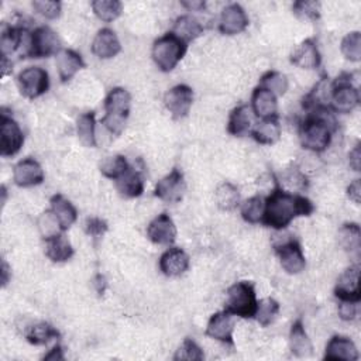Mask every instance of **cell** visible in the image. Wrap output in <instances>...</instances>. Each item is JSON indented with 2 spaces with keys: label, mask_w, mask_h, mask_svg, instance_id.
<instances>
[{
  "label": "cell",
  "mask_w": 361,
  "mask_h": 361,
  "mask_svg": "<svg viewBox=\"0 0 361 361\" xmlns=\"http://www.w3.org/2000/svg\"><path fill=\"white\" fill-rule=\"evenodd\" d=\"M313 212L314 206L306 196L293 195L276 185L265 197L261 223L271 228L282 230L296 217L310 216Z\"/></svg>",
  "instance_id": "obj_1"
},
{
  "label": "cell",
  "mask_w": 361,
  "mask_h": 361,
  "mask_svg": "<svg viewBox=\"0 0 361 361\" xmlns=\"http://www.w3.org/2000/svg\"><path fill=\"white\" fill-rule=\"evenodd\" d=\"M337 128L336 118L329 106H316L299 126V140L305 149L323 152L331 142Z\"/></svg>",
  "instance_id": "obj_2"
},
{
  "label": "cell",
  "mask_w": 361,
  "mask_h": 361,
  "mask_svg": "<svg viewBox=\"0 0 361 361\" xmlns=\"http://www.w3.org/2000/svg\"><path fill=\"white\" fill-rule=\"evenodd\" d=\"M131 94L124 87L111 89L104 99V116L100 123L116 137L120 135L126 127L130 114Z\"/></svg>",
  "instance_id": "obj_3"
},
{
  "label": "cell",
  "mask_w": 361,
  "mask_h": 361,
  "mask_svg": "<svg viewBox=\"0 0 361 361\" xmlns=\"http://www.w3.org/2000/svg\"><path fill=\"white\" fill-rule=\"evenodd\" d=\"M258 300L252 282L240 281L227 289L224 310L243 319H254Z\"/></svg>",
  "instance_id": "obj_4"
},
{
  "label": "cell",
  "mask_w": 361,
  "mask_h": 361,
  "mask_svg": "<svg viewBox=\"0 0 361 361\" xmlns=\"http://www.w3.org/2000/svg\"><path fill=\"white\" fill-rule=\"evenodd\" d=\"M186 49L188 44L169 31L154 41L151 56L159 71L171 72L185 56Z\"/></svg>",
  "instance_id": "obj_5"
},
{
  "label": "cell",
  "mask_w": 361,
  "mask_h": 361,
  "mask_svg": "<svg viewBox=\"0 0 361 361\" xmlns=\"http://www.w3.org/2000/svg\"><path fill=\"white\" fill-rule=\"evenodd\" d=\"M350 79V73H341L331 82L327 103L331 111L347 114L358 106L360 92Z\"/></svg>",
  "instance_id": "obj_6"
},
{
  "label": "cell",
  "mask_w": 361,
  "mask_h": 361,
  "mask_svg": "<svg viewBox=\"0 0 361 361\" xmlns=\"http://www.w3.org/2000/svg\"><path fill=\"white\" fill-rule=\"evenodd\" d=\"M20 93L27 99H37L48 92L49 75L41 66H28L17 75Z\"/></svg>",
  "instance_id": "obj_7"
},
{
  "label": "cell",
  "mask_w": 361,
  "mask_h": 361,
  "mask_svg": "<svg viewBox=\"0 0 361 361\" xmlns=\"http://www.w3.org/2000/svg\"><path fill=\"white\" fill-rule=\"evenodd\" d=\"M61 42L56 32L48 25H39L31 31L28 58H48L61 51Z\"/></svg>",
  "instance_id": "obj_8"
},
{
  "label": "cell",
  "mask_w": 361,
  "mask_h": 361,
  "mask_svg": "<svg viewBox=\"0 0 361 361\" xmlns=\"http://www.w3.org/2000/svg\"><path fill=\"white\" fill-rule=\"evenodd\" d=\"M24 144V134L18 123L7 116L0 113V154L1 157H14Z\"/></svg>",
  "instance_id": "obj_9"
},
{
  "label": "cell",
  "mask_w": 361,
  "mask_h": 361,
  "mask_svg": "<svg viewBox=\"0 0 361 361\" xmlns=\"http://www.w3.org/2000/svg\"><path fill=\"white\" fill-rule=\"evenodd\" d=\"M275 252L279 258V264L286 274L296 275L306 267V259L302 247L298 240L289 238L275 245Z\"/></svg>",
  "instance_id": "obj_10"
},
{
  "label": "cell",
  "mask_w": 361,
  "mask_h": 361,
  "mask_svg": "<svg viewBox=\"0 0 361 361\" xmlns=\"http://www.w3.org/2000/svg\"><path fill=\"white\" fill-rule=\"evenodd\" d=\"M193 103V90L185 83L175 85L164 94V104L176 120L188 116Z\"/></svg>",
  "instance_id": "obj_11"
},
{
  "label": "cell",
  "mask_w": 361,
  "mask_h": 361,
  "mask_svg": "<svg viewBox=\"0 0 361 361\" xmlns=\"http://www.w3.org/2000/svg\"><path fill=\"white\" fill-rule=\"evenodd\" d=\"M186 190V183L183 173L178 169L173 168L168 175H165L158 183L155 185L154 195L168 203H178L182 200L183 195Z\"/></svg>",
  "instance_id": "obj_12"
},
{
  "label": "cell",
  "mask_w": 361,
  "mask_h": 361,
  "mask_svg": "<svg viewBox=\"0 0 361 361\" xmlns=\"http://www.w3.org/2000/svg\"><path fill=\"white\" fill-rule=\"evenodd\" d=\"M248 27V17L245 10L238 3L227 4L219 20V30L224 35H235L243 32Z\"/></svg>",
  "instance_id": "obj_13"
},
{
  "label": "cell",
  "mask_w": 361,
  "mask_h": 361,
  "mask_svg": "<svg viewBox=\"0 0 361 361\" xmlns=\"http://www.w3.org/2000/svg\"><path fill=\"white\" fill-rule=\"evenodd\" d=\"M13 180L20 188L37 186L44 182V169L37 159L27 157L14 165Z\"/></svg>",
  "instance_id": "obj_14"
},
{
  "label": "cell",
  "mask_w": 361,
  "mask_h": 361,
  "mask_svg": "<svg viewBox=\"0 0 361 361\" xmlns=\"http://www.w3.org/2000/svg\"><path fill=\"white\" fill-rule=\"evenodd\" d=\"M334 296L338 300L360 302V267L358 264L348 267L337 279L334 286Z\"/></svg>",
  "instance_id": "obj_15"
},
{
  "label": "cell",
  "mask_w": 361,
  "mask_h": 361,
  "mask_svg": "<svg viewBox=\"0 0 361 361\" xmlns=\"http://www.w3.org/2000/svg\"><path fill=\"white\" fill-rule=\"evenodd\" d=\"M148 238L158 245H172L176 240V226L168 213H161L147 227Z\"/></svg>",
  "instance_id": "obj_16"
},
{
  "label": "cell",
  "mask_w": 361,
  "mask_h": 361,
  "mask_svg": "<svg viewBox=\"0 0 361 361\" xmlns=\"http://www.w3.org/2000/svg\"><path fill=\"white\" fill-rule=\"evenodd\" d=\"M206 336L214 338L220 343L233 345V333H234V322L233 314L226 310L217 312L210 316L206 326Z\"/></svg>",
  "instance_id": "obj_17"
},
{
  "label": "cell",
  "mask_w": 361,
  "mask_h": 361,
  "mask_svg": "<svg viewBox=\"0 0 361 361\" xmlns=\"http://www.w3.org/2000/svg\"><path fill=\"white\" fill-rule=\"evenodd\" d=\"M121 51V44L117 34L111 28H100L93 41H92V52L99 59H110L116 56Z\"/></svg>",
  "instance_id": "obj_18"
},
{
  "label": "cell",
  "mask_w": 361,
  "mask_h": 361,
  "mask_svg": "<svg viewBox=\"0 0 361 361\" xmlns=\"http://www.w3.org/2000/svg\"><path fill=\"white\" fill-rule=\"evenodd\" d=\"M189 268V255L179 247H171L159 257V269L166 276H180Z\"/></svg>",
  "instance_id": "obj_19"
},
{
  "label": "cell",
  "mask_w": 361,
  "mask_h": 361,
  "mask_svg": "<svg viewBox=\"0 0 361 361\" xmlns=\"http://www.w3.org/2000/svg\"><path fill=\"white\" fill-rule=\"evenodd\" d=\"M290 62L303 69H316L320 66L322 56L313 38L303 39L290 54Z\"/></svg>",
  "instance_id": "obj_20"
},
{
  "label": "cell",
  "mask_w": 361,
  "mask_h": 361,
  "mask_svg": "<svg viewBox=\"0 0 361 361\" xmlns=\"http://www.w3.org/2000/svg\"><path fill=\"white\" fill-rule=\"evenodd\" d=\"M360 357L354 341L345 336H333L324 350V360L357 361Z\"/></svg>",
  "instance_id": "obj_21"
},
{
  "label": "cell",
  "mask_w": 361,
  "mask_h": 361,
  "mask_svg": "<svg viewBox=\"0 0 361 361\" xmlns=\"http://www.w3.org/2000/svg\"><path fill=\"white\" fill-rule=\"evenodd\" d=\"M55 65H56L61 82L71 80L78 71L86 66L82 55L69 48H62L55 55Z\"/></svg>",
  "instance_id": "obj_22"
},
{
  "label": "cell",
  "mask_w": 361,
  "mask_h": 361,
  "mask_svg": "<svg viewBox=\"0 0 361 361\" xmlns=\"http://www.w3.org/2000/svg\"><path fill=\"white\" fill-rule=\"evenodd\" d=\"M254 116L262 118H271L278 117V102L276 96L271 93L269 90L257 86L251 96V104H250Z\"/></svg>",
  "instance_id": "obj_23"
},
{
  "label": "cell",
  "mask_w": 361,
  "mask_h": 361,
  "mask_svg": "<svg viewBox=\"0 0 361 361\" xmlns=\"http://www.w3.org/2000/svg\"><path fill=\"white\" fill-rule=\"evenodd\" d=\"M254 113L248 104H240L234 107L228 116L227 131L234 137H243L251 131Z\"/></svg>",
  "instance_id": "obj_24"
},
{
  "label": "cell",
  "mask_w": 361,
  "mask_h": 361,
  "mask_svg": "<svg viewBox=\"0 0 361 361\" xmlns=\"http://www.w3.org/2000/svg\"><path fill=\"white\" fill-rule=\"evenodd\" d=\"M44 243H45V255L52 262H65L71 259L73 255V247L68 240V237L63 234V231L44 238Z\"/></svg>",
  "instance_id": "obj_25"
},
{
  "label": "cell",
  "mask_w": 361,
  "mask_h": 361,
  "mask_svg": "<svg viewBox=\"0 0 361 361\" xmlns=\"http://www.w3.org/2000/svg\"><path fill=\"white\" fill-rule=\"evenodd\" d=\"M49 204H51V210L55 214V217L59 221V226L62 228V231L68 230L78 219V210L76 207L71 203V200H68L63 195L56 193L49 199Z\"/></svg>",
  "instance_id": "obj_26"
},
{
  "label": "cell",
  "mask_w": 361,
  "mask_h": 361,
  "mask_svg": "<svg viewBox=\"0 0 361 361\" xmlns=\"http://www.w3.org/2000/svg\"><path fill=\"white\" fill-rule=\"evenodd\" d=\"M289 350L295 357L303 358V357H309L312 354L313 345L312 341L305 330L303 322L300 319H298L296 322H293L290 331H289Z\"/></svg>",
  "instance_id": "obj_27"
},
{
  "label": "cell",
  "mask_w": 361,
  "mask_h": 361,
  "mask_svg": "<svg viewBox=\"0 0 361 361\" xmlns=\"http://www.w3.org/2000/svg\"><path fill=\"white\" fill-rule=\"evenodd\" d=\"M114 183H116L117 192L124 197H138L144 192L142 176L131 165L121 176H118L114 180Z\"/></svg>",
  "instance_id": "obj_28"
},
{
  "label": "cell",
  "mask_w": 361,
  "mask_h": 361,
  "mask_svg": "<svg viewBox=\"0 0 361 361\" xmlns=\"http://www.w3.org/2000/svg\"><path fill=\"white\" fill-rule=\"evenodd\" d=\"M172 32L179 37L182 41L189 44L190 41L196 39L203 34V25L190 14L179 16L172 27Z\"/></svg>",
  "instance_id": "obj_29"
},
{
  "label": "cell",
  "mask_w": 361,
  "mask_h": 361,
  "mask_svg": "<svg viewBox=\"0 0 361 361\" xmlns=\"http://www.w3.org/2000/svg\"><path fill=\"white\" fill-rule=\"evenodd\" d=\"M251 135L258 144H262V145H271L276 142L281 137V124L278 121V117L262 118L251 130Z\"/></svg>",
  "instance_id": "obj_30"
},
{
  "label": "cell",
  "mask_w": 361,
  "mask_h": 361,
  "mask_svg": "<svg viewBox=\"0 0 361 361\" xmlns=\"http://www.w3.org/2000/svg\"><path fill=\"white\" fill-rule=\"evenodd\" d=\"M24 336H25V340L30 344L44 345V344L49 343L51 340L58 338L59 337V331L52 324H49L47 322H38V323L30 326L25 330Z\"/></svg>",
  "instance_id": "obj_31"
},
{
  "label": "cell",
  "mask_w": 361,
  "mask_h": 361,
  "mask_svg": "<svg viewBox=\"0 0 361 361\" xmlns=\"http://www.w3.org/2000/svg\"><path fill=\"white\" fill-rule=\"evenodd\" d=\"M96 118L93 111L83 113L76 120V134L85 147H96Z\"/></svg>",
  "instance_id": "obj_32"
},
{
  "label": "cell",
  "mask_w": 361,
  "mask_h": 361,
  "mask_svg": "<svg viewBox=\"0 0 361 361\" xmlns=\"http://www.w3.org/2000/svg\"><path fill=\"white\" fill-rule=\"evenodd\" d=\"M341 248L347 252H358L361 245V230L357 223H344L337 233Z\"/></svg>",
  "instance_id": "obj_33"
},
{
  "label": "cell",
  "mask_w": 361,
  "mask_h": 361,
  "mask_svg": "<svg viewBox=\"0 0 361 361\" xmlns=\"http://www.w3.org/2000/svg\"><path fill=\"white\" fill-rule=\"evenodd\" d=\"M214 199H216L217 206L221 210L230 212V210H234L240 204V190L235 185H233L230 182H223L217 186Z\"/></svg>",
  "instance_id": "obj_34"
},
{
  "label": "cell",
  "mask_w": 361,
  "mask_h": 361,
  "mask_svg": "<svg viewBox=\"0 0 361 361\" xmlns=\"http://www.w3.org/2000/svg\"><path fill=\"white\" fill-rule=\"evenodd\" d=\"M92 10L99 20L104 23H111L117 17H120L123 11V4L118 0H94L92 1Z\"/></svg>",
  "instance_id": "obj_35"
},
{
  "label": "cell",
  "mask_w": 361,
  "mask_h": 361,
  "mask_svg": "<svg viewBox=\"0 0 361 361\" xmlns=\"http://www.w3.org/2000/svg\"><path fill=\"white\" fill-rule=\"evenodd\" d=\"M258 86L269 90L271 93H274L278 97V96H283L286 93L289 82L283 73H281L278 71H268L261 76Z\"/></svg>",
  "instance_id": "obj_36"
},
{
  "label": "cell",
  "mask_w": 361,
  "mask_h": 361,
  "mask_svg": "<svg viewBox=\"0 0 361 361\" xmlns=\"http://www.w3.org/2000/svg\"><path fill=\"white\" fill-rule=\"evenodd\" d=\"M99 168H100V172L103 176L116 180L118 176H121L130 168V164L127 162L126 157L117 154V155L106 157L100 162Z\"/></svg>",
  "instance_id": "obj_37"
},
{
  "label": "cell",
  "mask_w": 361,
  "mask_h": 361,
  "mask_svg": "<svg viewBox=\"0 0 361 361\" xmlns=\"http://www.w3.org/2000/svg\"><path fill=\"white\" fill-rule=\"evenodd\" d=\"M264 206H265V199L259 195L251 196L244 203L241 204V217L251 224L259 223L262 220L264 214Z\"/></svg>",
  "instance_id": "obj_38"
},
{
  "label": "cell",
  "mask_w": 361,
  "mask_h": 361,
  "mask_svg": "<svg viewBox=\"0 0 361 361\" xmlns=\"http://www.w3.org/2000/svg\"><path fill=\"white\" fill-rule=\"evenodd\" d=\"M279 312V303L274 298H264L258 302L254 319L262 326H269Z\"/></svg>",
  "instance_id": "obj_39"
},
{
  "label": "cell",
  "mask_w": 361,
  "mask_h": 361,
  "mask_svg": "<svg viewBox=\"0 0 361 361\" xmlns=\"http://www.w3.org/2000/svg\"><path fill=\"white\" fill-rule=\"evenodd\" d=\"M341 54L345 59L351 62H358L361 59V34L360 31L348 32L341 41Z\"/></svg>",
  "instance_id": "obj_40"
},
{
  "label": "cell",
  "mask_w": 361,
  "mask_h": 361,
  "mask_svg": "<svg viewBox=\"0 0 361 361\" xmlns=\"http://www.w3.org/2000/svg\"><path fill=\"white\" fill-rule=\"evenodd\" d=\"M204 358V353L203 350L197 345V343L193 338L186 337L182 344L179 345V348L176 350L173 360L179 361V360H185V361H202Z\"/></svg>",
  "instance_id": "obj_41"
},
{
  "label": "cell",
  "mask_w": 361,
  "mask_h": 361,
  "mask_svg": "<svg viewBox=\"0 0 361 361\" xmlns=\"http://www.w3.org/2000/svg\"><path fill=\"white\" fill-rule=\"evenodd\" d=\"M38 228H39V231L42 234V238H47V237H51L54 234L62 233L59 221H58V219L55 217V214L52 213L51 209L44 212L39 216V219H38Z\"/></svg>",
  "instance_id": "obj_42"
},
{
  "label": "cell",
  "mask_w": 361,
  "mask_h": 361,
  "mask_svg": "<svg viewBox=\"0 0 361 361\" xmlns=\"http://www.w3.org/2000/svg\"><path fill=\"white\" fill-rule=\"evenodd\" d=\"M32 8L48 20H55L62 13V4L55 0H34Z\"/></svg>",
  "instance_id": "obj_43"
},
{
  "label": "cell",
  "mask_w": 361,
  "mask_h": 361,
  "mask_svg": "<svg viewBox=\"0 0 361 361\" xmlns=\"http://www.w3.org/2000/svg\"><path fill=\"white\" fill-rule=\"evenodd\" d=\"M292 10L300 18L317 20L320 17V3L319 1H309V0L295 1L292 6Z\"/></svg>",
  "instance_id": "obj_44"
},
{
  "label": "cell",
  "mask_w": 361,
  "mask_h": 361,
  "mask_svg": "<svg viewBox=\"0 0 361 361\" xmlns=\"http://www.w3.org/2000/svg\"><path fill=\"white\" fill-rule=\"evenodd\" d=\"M85 231L93 237H102L107 231V223L100 217H89L85 221Z\"/></svg>",
  "instance_id": "obj_45"
},
{
  "label": "cell",
  "mask_w": 361,
  "mask_h": 361,
  "mask_svg": "<svg viewBox=\"0 0 361 361\" xmlns=\"http://www.w3.org/2000/svg\"><path fill=\"white\" fill-rule=\"evenodd\" d=\"M357 302H348V300H338V316L340 319L350 322L354 320L357 316Z\"/></svg>",
  "instance_id": "obj_46"
},
{
  "label": "cell",
  "mask_w": 361,
  "mask_h": 361,
  "mask_svg": "<svg viewBox=\"0 0 361 361\" xmlns=\"http://www.w3.org/2000/svg\"><path fill=\"white\" fill-rule=\"evenodd\" d=\"M347 196L350 197V200H353L354 203H360L361 199V180L360 179H354L348 188H347Z\"/></svg>",
  "instance_id": "obj_47"
},
{
  "label": "cell",
  "mask_w": 361,
  "mask_h": 361,
  "mask_svg": "<svg viewBox=\"0 0 361 361\" xmlns=\"http://www.w3.org/2000/svg\"><path fill=\"white\" fill-rule=\"evenodd\" d=\"M348 161H350V166L354 169V171H360V166H361V151H360V142L355 144V147L350 151L348 154Z\"/></svg>",
  "instance_id": "obj_48"
},
{
  "label": "cell",
  "mask_w": 361,
  "mask_h": 361,
  "mask_svg": "<svg viewBox=\"0 0 361 361\" xmlns=\"http://www.w3.org/2000/svg\"><path fill=\"white\" fill-rule=\"evenodd\" d=\"M63 353H62V347L61 344H55L45 355H44V360H48V361H58V360H63Z\"/></svg>",
  "instance_id": "obj_49"
},
{
  "label": "cell",
  "mask_w": 361,
  "mask_h": 361,
  "mask_svg": "<svg viewBox=\"0 0 361 361\" xmlns=\"http://www.w3.org/2000/svg\"><path fill=\"white\" fill-rule=\"evenodd\" d=\"M180 4H182L185 8L192 10V11H200V10H203L204 6H206V3L202 1V0H195V1H190V0L185 1V0H183V1H180Z\"/></svg>",
  "instance_id": "obj_50"
},
{
  "label": "cell",
  "mask_w": 361,
  "mask_h": 361,
  "mask_svg": "<svg viewBox=\"0 0 361 361\" xmlns=\"http://www.w3.org/2000/svg\"><path fill=\"white\" fill-rule=\"evenodd\" d=\"M11 71H13L11 61L7 56H1V73H3V76L11 73Z\"/></svg>",
  "instance_id": "obj_51"
},
{
  "label": "cell",
  "mask_w": 361,
  "mask_h": 361,
  "mask_svg": "<svg viewBox=\"0 0 361 361\" xmlns=\"http://www.w3.org/2000/svg\"><path fill=\"white\" fill-rule=\"evenodd\" d=\"M94 286H96V290H97V293H100V295H103V292H104V289H106V279H104V276L103 275H97L96 278H94Z\"/></svg>",
  "instance_id": "obj_52"
},
{
  "label": "cell",
  "mask_w": 361,
  "mask_h": 361,
  "mask_svg": "<svg viewBox=\"0 0 361 361\" xmlns=\"http://www.w3.org/2000/svg\"><path fill=\"white\" fill-rule=\"evenodd\" d=\"M8 265H7V262L3 259V262H1V286L4 288L6 285H7V282H8Z\"/></svg>",
  "instance_id": "obj_53"
}]
</instances>
